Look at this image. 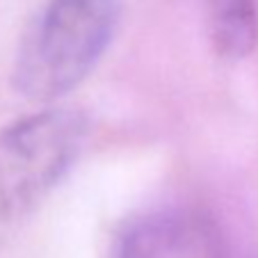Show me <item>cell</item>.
<instances>
[{
  "label": "cell",
  "instance_id": "cell-1",
  "mask_svg": "<svg viewBox=\"0 0 258 258\" xmlns=\"http://www.w3.org/2000/svg\"><path fill=\"white\" fill-rule=\"evenodd\" d=\"M117 23V0H48L19 46L14 87L32 101L76 89L107 50Z\"/></svg>",
  "mask_w": 258,
  "mask_h": 258
},
{
  "label": "cell",
  "instance_id": "cell-2",
  "mask_svg": "<svg viewBox=\"0 0 258 258\" xmlns=\"http://www.w3.org/2000/svg\"><path fill=\"white\" fill-rule=\"evenodd\" d=\"M87 119L50 107L0 131V226L30 217L71 171L87 140Z\"/></svg>",
  "mask_w": 258,
  "mask_h": 258
},
{
  "label": "cell",
  "instance_id": "cell-3",
  "mask_svg": "<svg viewBox=\"0 0 258 258\" xmlns=\"http://www.w3.org/2000/svg\"><path fill=\"white\" fill-rule=\"evenodd\" d=\"M107 258H231L213 217L192 206H165L128 219Z\"/></svg>",
  "mask_w": 258,
  "mask_h": 258
},
{
  "label": "cell",
  "instance_id": "cell-4",
  "mask_svg": "<svg viewBox=\"0 0 258 258\" xmlns=\"http://www.w3.org/2000/svg\"><path fill=\"white\" fill-rule=\"evenodd\" d=\"M206 34L219 59L249 57L258 44V0H206Z\"/></svg>",
  "mask_w": 258,
  "mask_h": 258
}]
</instances>
